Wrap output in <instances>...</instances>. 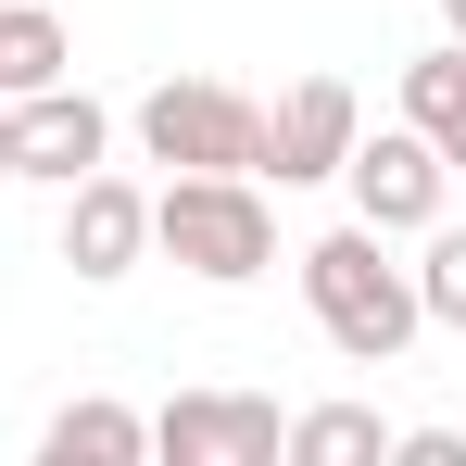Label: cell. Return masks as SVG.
Wrapping results in <instances>:
<instances>
[{"label": "cell", "instance_id": "13", "mask_svg": "<svg viewBox=\"0 0 466 466\" xmlns=\"http://www.w3.org/2000/svg\"><path fill=\"white\" fill-rule=\"evenodd\" d=\"M416 239H429V265H416L429 328H466V228H416Z\"/></svg>", "mask_w": 466, "mask_h": 466}, {"label": "cell", "instance_id": "2", "mask_svg": "<svg viewBox=\"0 0 466 466\" xmlns=\"http://www.w3.org/2000/svg\"><path fill=\"white\" fill-rule=\"evenodd\" d=\"M152 252L189 265L202 290H252V278L278 265L265 177H164V189H152Z\"/></svg>", "mask_w": 466, "mask_h": 466}, {"label": "cell", "instance_id": "6", "mask_svg": "<svg viewBox=\"0 0 466 466\" xmlns=\"http://www.w3.org/2000/svg\"><path fill=\"white\" fill-rule=\"evenodd\" d=\"M340 189H353V215H366L379 239H416V228H441L454 164L429 152L416 127H366V139H353V164H340Z\"/></svg>", "mask_w": 466, "mask_h": 466}, {"label": "cell", "instance_id": "8", "mask_svg": "<svg viewBox=\"0 0 466 466\" xmlns=\"http://www.w3.org/2000/svg\"><path fill=\"white\" fill-rule=\"evenodd\" d=\"M101 152H114V114H101L76 76H51V88H25V101H13V177H38V189H76Z\"/></svg>", "mask_w": 466, "mask_h": 466}, {"label": "cell", "instance_id": "7", "mask_svg": "<svg viewBox=\"0 0 466 466\" xmlns=\"http://www.w3.org/2000/svg\"><path fill=\"white\" fill-rule=\"evenodd\" d=\"M139 252H152V189L114 177V164H88L76 189H64V265H76L88 290H114Z\"/></svg>", "mask_w": 466, "mask_h": 466}, {"label": "cell", "instance_id": "10", "mask_svg": "<svg viewBox=\"0 0 466 466\" xmlns=\"http://www.w3.org/2000/svg\"><path fill=\"white\" fill-rule=\"evenodd\" d=\"M152 454V416H127V403H64L51 429H38V466H139Z\"/></svg>", "mask_w": 466, "mask_h": 466}, {"label": "cell", "instance_id": "14", "mask_svg": "<svg viewBox=\"0 0 466 466\" xmlns=\"http://www.w3.org/2000/svg\"><path fill=\"white\" fill-rule=\"evenodd\" d=\"M390 466H466V429H390Z\"/></svg>", "mask_w": 466, "mask_h": 466}, {"label": "cell", "instance_id": "12", "mask_svg": "<svg viewBox=\"0 0 466 466\" xmlns=\"http://www.w3.org/2000/svg\"><path fill=\"white\" fill-rule=\"evenodd\" d=\"M278 466H390L379 403H315V416H290V454Z\"/></svg>", "mask_w": 466, "mask_h": 466}, {"label": "cell", "instance_id": "16", "mask_svg": "<svg viewBox=\"0 0 466 466\" xmlns=\"http://www.w3.org/2000/svg\"><path fill=\"white\" fill-rule=\"evenodd\" d=\"M441 38H466V0H441Z\"/></svg>", "mask_w": 466, "mask_h": 466}, {"label": "cell", "instance_id": "15", "mask_svg": "<svg viewBox=\"0 0 466 466\" xmlns=\"http://www.w3.org/2000/svg\"><path fill=\"white\" fill-rule=\"evenodd\" d=\"M0 189H13V101H0Z\"/></svg>", "mask_w": 466, "mask_h": 466}, {"label": "cell", "instance_id": "9", "mask_svg": "<svg viewBox=\"0 0 466 466\" xmlns=\"http://www.w3.org/2000/svg\"><path fill=\"white\" fill-rule=\"evenodd\" d=\"M403 127L466 177V38H441V51H416V64H403Z\"/></svg>", "mask_w": 466, "mask_h": 466}, {"label": "cell", "instance_id": "1", "mask_svg": "<svg viewBox=\"0 0 466 466\" xmlns=\"http://www.w3.org/2000/svg\"><path fill=\"white\" fill-rule=\"evenodd\" d=\"M303 303L315 328L353 353V366H403L416 353V328H429V303H416V265H390V239L353 215V228L303 239Z\"/></svg>", "mask_w": 466, "mask_h": 466}, {"label": "cell", "instance_id": "3", "mask_svg": "<svg viewBox=\"0 0 466 466\" xmlns=\"http://www.w3.org/2000/svg\"><path fill=\"white\" fill-rule=\"evenodd\" d=\"M139 152L177 164V177H252V152H265V101L228 76H164L152 101H139Z\"/></svg>", "mask_w": 466, "mask_h": 466}, {"label": "cell", "instance_id": "11", "mask_svg": "<svg viewBox=\"0 0 466 466\" xmlns=\"http://www.w3.org/2000/svg\"><path fill=\"white\" fill-rule=\"evenodd\" d=\"M76 64V38H64V13L51 0H0V101H25V88H51Z\"/></svg>", "mask_w": 466, "mask_h": 466}, {"label": "cell", "instance_id": "4", "mask_svg": "<svg viewBox=\"0 0 466 466\" xmlns=\"http://www.w3.org/2000/svg\"><path fill=\"white\" fill-rule=\"evenodd\" d=\"M353 139H366L353 76H290L278 101H265V152H252V177H278V189H328V177L353 164Z\"/></svg>", "mask_w": 466, "mask_h": 466}, {"label": "cell", "instance_id": "5", "mask_svg": "<svg viewBox=\"0 0 466 466\" xmlns=\"http://www.w3.org/2000/svg\"><path fill=\"white\" fill-rule=\"evenodd\" d=\"M152 454L164 466H278L290 454V416L265 390H177L152 416Z\"/></svg>", "mask_w": 466, "mask_h": 466}]
</instances>
